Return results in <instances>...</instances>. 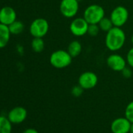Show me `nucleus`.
I'll return each instance as SVG.
<instances>
[{
	"instance_id": "f257e3e1",
	"label": "nucleus",
	"mask_w": 133,
	"mask_h": 133,
	"mask_svg": "<svg viewBox=\"0 0 133 133\" xmlns=\"http://www.w3.org/2000/svg\"><path fill=\"white\" fill-rule=\"evenodd\" d=\"M126 35L121 28L114 27L106 33L105 45L111 52H117L123 48L125 44Z\"/></svg>"
},
{
	"instance_id": "f03ea898",
	"label": "nucleus",
	"mask_w": 133,
	"mask_h": 133,
	"mask_svg": "<svg viewBox=\"0 0 133 133\" xmlns=\"http://www.w3.org/2000/svg\"><path fill=\"white\" fill-rule=\"evenodd\" d=\"M72 56L66 50L58 49L52 52L49 56V63L56 69H63L68 68L72 63Z\"/></svg>"
},
{
	"instance_id": "7ed1b4c3",
	"label": "nucleus",
	"mask_w": 133,
	"mask_h": 133,
	"mask_svg": "<svg viewBox=\"0 0 133 133\" xmlns=\"http://www.w3.org/2000/svg\"><path fill=\"white\" fill-rule=\"evenodd\" d=\"M105 17V10L103 6L98 4L88 6L83 13V17L89 24H97Z\"/></svg>"
},
{
	"instance_id": "20e7f679",
	"label": "nucleus",
	"mask_w": 133,
	"mask_h": 133,
	"mask_svg": "<svg viewBox=\"0 0 133 133\" xmlns=\"http://www.w3.org/2000/svg\"><path fill=\"white\" fill-rule=\"evenodd\" d=\"M79 10V2L78 0H61L59 3V12L66 18H75Z\"/></svg>"
},
{
	"instance_id": "39448f33",
	"label": "nucleus",
	"mask_w": 133,
	"mask_h": 133,
	"mask_svg": "<svg viewBox=\"0 0 133 133\" xmlns=\"http://www.w3.org/2000/svg\"><path fill=\"white\" fill-rule=\"evenodd\" d=\"M129 17L128 10L123 6H117L111 11L110 18L114 27L122 28L128 21Z\"/></svg>"
},
{
	"instance_id": "423d86ee",
	"label": "nucleus",
	"mask_w": 133,
	"mask_h": 133,
	"mask_svg": "<svg viewBox=\"0 0 133 133\" xmlns=\"http://www.w3.org/2000/svg\"><path fill=\"white\" fill-rule=\"evenodd\" d=\"M49 24L45 18H37L34 20L29 28L30 34L34 38H43L49 31Z\"/></svg>"
},
{
	"instance_id": "0eeeda50",
	"label": "nucleus",
	"mask_w": 133,
	"mask_h": 133,
	"mask_svg": "<svg viewBox=\"0 0 133 133\" xmlns=\"http://www.w3.org/2000/svg\"><path fill=\"white\" fill-rule=\"evenodd\" d=\"M70 31L75 37H82L88 32L89 23L84 17H75L70 24Z\"/></svg>"
},
{
	"instance_id": "6e6552de",
	"label": "nucleus",
	"mask_w": 133,
	"mask_h": 133,
	"mask_svg": "<svg viewBox=\"0 0 133 133\" xmlns=\"http://www.w3.org/2000/svg\"><path fill=\"white\" fill-rule=\"evenodd\" d=\"M98 76L92 71H85L82 73L78 78V85L84 89H92L95 88L98 83Z\"/></svg>"
},
{
	"instance_id": "1a4fd4ad",
	"label": "nucleus",
	"mask_w": 133,
	"mask_h": 133,
	"mask_svg": "<svg viewBox=\"0 0 133 133\" xmlns=\"http://www.w3.org/2000/svg\"><path fill=\"white\" fill-rule=\"evenodd\" d=\"M107 66L114 71L121 72L128 65L126 59L117 53H112L107 58Z\"/></svg>"
},
{
	"instance_id": "9d476101",
	"label": "nucleus",
	"mask_w": 133,
	"mask_h": 133,
	"mask_svg": "<svg viewBox=\"0 0 133 133\" xmlns=\"http://www.w3.org/2000/svg\"><path fill=\"white\" fill-rule=\"evenodd\" d=\"M131 121L124 117H118L114 120L110 124L112 133H128L130 132Z\"/></svg>"
},
{
	"instance_id": "9b49d317",
	"label": "nucleus",
	"mask_w": 133,
	"mask_h": 133,
	"mask_svg": "<svg viewBox=\"0 0 133 133\" xmlns=\"http://www.w3.org/2000/svg\"><path fill=\"white\" fill-rule=\"evenodd\" d=\"M28 116L27 110L23 107H16L13 108L7 115L8 119L12 124H17L24 122Z\"/></svg>"
},
{
	"instance_id": "f8f14e48",
	"label": "nucleus",
	"mask_w": 133,
	"mask_h": 133,
	"mask_svg": "<svg viewBox=\"0 0 133 133\" xmlns=\"http://www.w3.org/2000/svg\"><path fill=\"white\" fill-rule=\"evenodd\" d=\"M17 20V13L10 6H4L0 10V23L5 25H10Z\"/></svg>"
},
{
	"instance_id": "ddd939ff",
	"label": "nucleus",
	"mask_w": 133,
	"mask_h": 133,
	"mask_svg": "<svg viewBox=\"0 0 133 133\" xmlns=\"http://www.w3.org/2000/svg\"><path fill=\"white\" fill-rule=\"evenodd\" d=\"M10 35L11 33L10 31L9 27L0 23V49L6 46L10 39Z\"/></svg>"
},
{
	"instance_id": "4468645a",
	"label": "nucleus",
	"mask_w": 133,
	"mask_h": 133,
	"mask_svg": "<svg viewBox=\"0 0 133 133\" xmlns=\"http://www.w3.org/2000/svg\"><path fill=\"white\" fill-rule=\"evenodd\" d=\"M66 51L72 56V58H75L78 56L82 52V45L81 42L78 40H73L71 42L66 49Z\"/></svg>"
},
{
	"instance_id": "2eb2a0df",
	"label": "nucleus",
	"mask_w": 133,
	"mask_h": 133,
	"mask_svg": "<svg viewBox=\"0 0 133 133\" xmlns=\"http://www.w3.org/2000/svg\"><path fill=\"white\" fill-rule=\"evenodd\" d=\"M12 124L7 117L0 116V133H12Z\"/></svg>"
},
{
	"instance_id": "dca6fc26",
	"label": "nucleus",
	"mask_w": 133,
	"mask_h": 133,
	"mask_svg": "<svg viewBox=\"0 0 133 133\" xmlns=\"http://www.w3.org/2000/svg\"><path fill=\"white\" fill-rule=\"evenodd\" d=\"M31 49L35 52H42L45 49V42L42 38H34L31 41Z\"/></svg>"
},
{
	"instance_id": "f3484780",
	"label": "nucleus",
	"mask_w": 133,
	"mask_h": 133,
	"mask_svg": "<svg viewBox=\"0 0 133 133\" xmlns=\"http://www.w3.org/2000/svg\"><path fill=\"white\" fill-rule=\"evenodd\" d=\"M8 27L11 35H19L22 33L24 29V24L21 21L17 20H16Z\"/></svg>"
},
{
	"instance_id": "a211bd4d",
	"label": "nucleus",
	"mask_w": 133,
	"mask_h": 133,
	"mask_svg": "<svg viewBox=\"0 0 133 133\" xmlns=\"http://www.w3.org/2000/svg\"><path fill=\"white\" fill-rule=\"evenodd\" d=\"M98 25L100 28V31H104V32H108L110 29H112L114 26L110 20V17H104L99 23Z\"/></svg>"
},
{
	"instance_id": "6ab92c4d",
	"label": "nucleus",
	"mask_w": 133,
	"mask_h": 133,
	"mask_svg": "<svg viewBox=\"0 0 133 133\" xmlns=\"http://www.w3.org/2000/svg\"><path fill=\"white\" fill-rule=\"evenodd\" d=\"M124 117L131 121V123H133V101L130 102L124 111Z\"/></svg>"
},
{
	"instance_id": "aec40b11",
	"label": "nucleus",
	"mask_w": 133,
	"mask_h": 133,
	"mask_svg": "<svg viewBox=\"0 0 133 133\" xmlns=\"http://www.w3.org/2000/svg\"><path fill=\"white\" fill-rule=\"evenodd\" d=\"M100 31V28L97 24H89V28H88V32L87 34L89 35L92 37H96L99 35Z\"/></svg>"
},
{
	"instance_id": "412c9836",
	"label": "nucleus",
	"mask_w": 133,
	"mask_h": 133,
	"mask_svg": "<svg viewBox=\"0 0 133 133\" xmlns=\"http://www.w3.org/2000/svg\"><path fill=\"white\" fill-rule=\"evenodd\" d=\"M126 62L128 66H129L130 68L133 69V47L131 48L126 55Z\"/></svg>"
},
{
	"instance_id": "4be33fe9",
	"label": "nucleus",
	"mask_w": 133,
	"mask_h": 133,
	"mask_svg": "<svg viewBox=\"0 0 133 133\" xmlns=\"http://www.w3.org/2000/svg\"><path fill=\"white\" fill-rule=\"evenodd\" d=\"M83 92H84V89L79 85H75L72 88V89H71V94L75 97H79V96H81L82 95Z\"/></svg>"
},
{
	"instance_id": "5701e85b",
	"label": "nucleus",
	"mask_w": 133,
	"mask_h": 133,
	"mask_svg": "<svg viewBox=\"0 0 133 133\" xmlns=\"http://www.w3.org/2000/svg\"><path fill=\"white\" fill-rule=\"evenodd\" d=\"M121 72V74H122V75H123L124 78H129L132 75V68H130L129 66H126L125 68Z\"/></svg>"
},
{
	"instance_id": "b1692460",
	"label": "nucleus",
	"mask_w": 133,
	"mask_h": 133,
	"mask_svg": "<svg viewBox=\"0 0 133 133\" xmlns=\"http://www.w3.org/2000/svg\"><path fill=\"white\" fill-rule=\"evenodd\" d=\"M23 133H38V131L35 128H27L23 131Z\"/></svg>"
},
{
	"instance_id": "393cba45",
	"label": "nucleus",
	"mask_w": 133,
	"mask_h": 133,
	"mask_svg": "<svg viewBox=\"0 0 133 133\" xmlns=\"http://www.w3.org/2000/svg\"><path fill=\"white\" fill-rule=\"evenodd\" d=\"M130 133H133V123H131V128H130Z\"/></svg>"
},
{
	"instance_id": "a878e982",
	"label": "nucleus",
	"mask_w": 133,
	"mask_h": 133,
	"mask_svg": "<svg viewBox=\"0 0 133 133\" xmlns=\"http://www.w3.org/2000/svg\"><path fill=\"white\" fill-rule=\"evenodd\" d=\"M131 44H132V45H133V35H132L131 37Z\"/></svg>"
},
{
	"instance_id": "bb28decb",
	"label": "nucleus",
	"mask_w": 133,
	"mask_h": 133,
	"mask_svg": "<svg viewBox=\"0 0 133 133\" xmlns=\"http://www.w3.org/2000/svg\"><path fill=\"white\" fill-rule=\"evenodd\" d=\"M78 2H79V3H80V2H81V1H82V0H78Z\"/></svg>"
}]
</instances>
